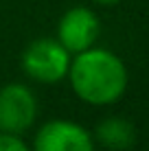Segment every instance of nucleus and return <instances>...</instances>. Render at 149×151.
Segmentation results:
<instances>
[{
  "label": "nucleus",
  "mask_w": 149,
  "mask_h": 151,
  "mask_svg": "<svg viewBox=\"0 0 149 151\" xmlns=\"http://www.w3.org/2000/svg\"><path fill=\"white\" fill-rule=\"evenodd\" d=\"M68 75L75 94L92 105L114 103L127 88L125 64L105 48H86L77 53Z\"/></svg>",
  "instance_id": "f257e3e1"
},
{
  "label": "nucleus",
  "mask_w": 149,
  "mask_h": 151,
  "mask_svg": "<svg viewBox=\"0 0 149 151\" xmlns=\"http://www.w3.org/2000/svg\"><path fill=\"white\" fill-rule=\"evenodd\" d=\"M22 68L35 81L55 83L64 79L70 68L68 50L55 40H35L22 53Z\"/></svg>",
  "instance_id": "f03ea898"
},
{
  "label": "nucleus",
  "mask_w": 149,
  "mask_h": 151,
  "mask_svg": "<svg viewBox=\"0 0 149 151\" xmlns=\"http://www.w3.org/2000/svg\"><path fill=\"white\" fill-rule=\"evenodd\" d=\"M37 114L33 92L22 83H9L0 90V129L4 134H22L33 125Z\"/></svg>",
  "instance_id": "7ed1b4c3"
},
{
  "label": "nucleus",
  "mask_w": 149,
  "mask_h": 151,
  "mask_svg": "<svg viewBox=\"0 0 149 151\" xmlns=\"http://www.w3.org/2000/svg\"><path fill=\"white\" fill-rule=\"evenodd\" d=\"M33 151H94L90 134L73 121H50L37 132Z\"/></svg>",
  "instance_id": "20e7f679"
},
{
  "label": "nucleus",
  "mask_w": 149,
  "mask_h": 151,
  "mask_svg": "<svg viewBox=\"0 0 149 151\" xmlns=\"http://www.w3.org/2000/svg\"><path fill=\"white\" fill-rule=\"evenodd\" d=\"M99 35V20L96 15L86 7H75L66 11L59 20L57 37L59 44L68 53H81L90 48Z\"/></svg>",
  "instance_id": "39448f33"
},
{
  "label": "nucleus",
  "mask_w": 149,
  "mask_h": 151,
  "mask_svg": "<svg viewBox=\"0 0 149 151\" xmlns=\"http://www.w3.org/2000/svg\"><path fill=\"white\" fill-rule=\"evenodd\" d=\"M96 138H99V142L107 149L123 151V149H130L132 145H134L136 132H134V127H132L130 121L112 116V118H105V121L96 127Z\"/></svg>",
  "instance_id": "423d86ee"
},
{
  "label": "nucleus",
  "mask_w": 149,
  "mask_h": 151,
  "mask_svg": "<svg viewBox=\"0 0 149 151\" xmlns=\"http://www.w3.org/2000/svg\"><path fill=\"white\" fill-rule=\"evenodd\" d=\"M0 151H29V147L15 134H0Z\"/></svg>",
  "instance_id": "0eeeda50"
},
{
  "label": "nucleus",
  "mask_w": 149,
  "mask_h": 151,
  "mask_svg": "<svg viewBox=\"0 0 149 151\" xmlns=\"http://www.w3.org/2000/svg\"><path fill=\"white\" fill-rule=\"evenodd\" d=\"M94 2H99V4H116V2H121V0H94Z\"/></svg>",
  "instance_id": "6e6552de"
}]
</instances>
